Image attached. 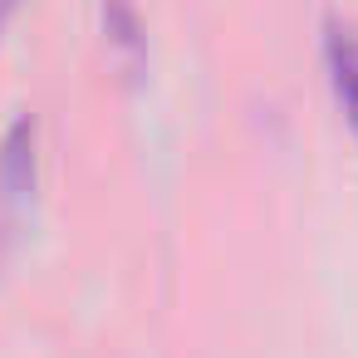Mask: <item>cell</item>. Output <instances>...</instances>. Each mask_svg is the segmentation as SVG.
<instances>
[{"mask_svg": "<svg viewBox=\"0 0 358 358\" xmlns=\"http://www.w3.org/2000/svg\"><path fill=\"white\" fill-rule=\"evenodd\" d=\"M319 55H324V74H329L334 103H338L343 123H348V128H353V138H358V25H353V20H343L338 10H334V15H324Z\"/></svg>", "mask_w": 358, "mask_h": 358, "instance_id": "cell-1", "label": "cell"}, {"mask_svg": "<svg viewBox=\"0 0 358 358\" xmlns=\"http://www.w3.org/2000/svg\"><path fill=\"white\" fill-rule=\"evenodd\" d=\"M35 187V118L15 113L0 133V196L20 201Z\"/></svg>", "mask_w": 358, "mask_h": 358, "instance_id": "cell-2", "label": "cell"}, {"mask_svg": "<svg viewBox=\"0 0 358 358\" xmlns=\"http://www.w3.org/2000/svg\"><path fill=\"white\" fill-rule=\"evenodd\" d=\"M103 30H108V40H113L128 59L143 55V20H138V6H133V0H103Z\"/></svg>", "mask_w": 358, "mask_h": 358, "instance_id": "cell-3", "label": "cell"}, {"mask_svg": "<svg viewBox=\"0 0 358 358\" xmlns=\"http://www.w3.org/2000/svg\"><path fill=\"white\" fill-rule=\"evenodd\" d=\"M15 6H20V0H0V25H6V15H10Z\"/></svg>", "mask_w": 358, "mask_h": 358, "instance_id": "cell-4", "label": "cell"}]
</instances>
